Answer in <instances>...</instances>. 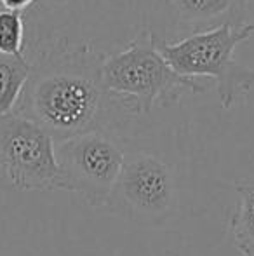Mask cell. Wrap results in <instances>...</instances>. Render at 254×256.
I'll return each instance as SVG.
<instances>
[{"label":"cell","mask_w":254,"mask_h":256,"mask_svg":"<svg viewBox=\"0 0 254 256\" xmlns=\"http://www.w3.org/2000/svg\"><path fill=\"white\" fill-rule=\"evenodd\" d=\"M117 103L103 84L101 54L85 44L59 40L30 63L14 114L35 122L59 143L84 132L106 131Z\"/></svg>","instance_id":"1"},{"label":"cell","mask_w":254,"mask_h":256,"mask_svg":"<svg viewBox=\"0 0 254 256\" xmlns=\"http://www.w3.org/2000/svg\"><path fill=\"white\" fill-rule=\"evenodd\" d=\"M254 37V24L242 21L197 32L176 42H159L157 49L176 74L192 80L213 78L220 103L230 110L254 86V70L235 61V49Z\"/></svg>","instance_id":"2"},{"label":"cell","mask_w":254,"mask_h":256,"mask_svg":"<svg viewBox=\"0 0 254 256\" xmlns=\"http://www.w3.org/2000/svg\"><path fill=\"white\" fill-rule=\"evenodd\" d=\"M103 84L110 96L132 114H148L155 103H176L183 91H206L199 80L176 74L167 64L157 49L155 35L146 30L126 49L103 56Z\"/></svg>","instance_id":"3"},{"label":"cell","mask_w":254,"mask_h":256,"mask_svg":"<svg viewBox=\"0 0 254 256\" xmlns=\"http://www.w3.org/2000/svg\"><path fill=\"white\" fill-rule=\"evenodd\" d=\"M61 190H68L91 208H106L122 171L126 152L108 131H91L54 143Z\"/></svg>","instance_id":"4"},{"label":"cell","mask_w":254,"mask_h":256,"mask_svg":"<svg viewBox=\"0 0 254 256\" xmlns=\"http://www.w3.org/2000/svg\"><path fill=\"white\" fill-rule=\"evenodd\" d=\"M178 190L169 164L152 154L126 155L108 206L139 225H162L176 211Z\"/></svg>","instance_id":"5"},{"label":"cell","mask_w":254,"mask_h":256,"mask_svg":"<svg viewBox=\"0 0 254 256\" xmlns=\"http://www.w3.org/2000/svg\"><path fill=\"white\" fill-rule=\"evenodd\" d=\"M0 172L17 190H61L52 138L17 114L0 117Z\"/></svg>","instance_id":"6"},{"label":"cell","mask_w":254,"mask_h":256,"mask_svg":"<svg viewBox=\"0 0 254 256\" xmlns=\"http://www.w3.org/2000/svg\"><path fill=\"white\" fill-rule=\"evenodd\" d=\"M178 20L199 32L221 24L242 23L246 0H169Z\"/></svg>","instance_id":"7"},{"label":"cell","mask_w":254,"mask_h":256,"mask_svg":"<svg viewBox=\"0 0 254 256\" xmlns=\"http://www.w3.org/2000/svg\"><path fill=\"white\" fill-rule=\"evenodd\" d=\"M230 232L241 254L254 253V183L237 185V202L230 220Z\"/></svg>","instance_id":"8"},{"label":"cell","mask_w":254,"mask_h":256,"mask_svg":"<svg viewBox=\"0 0 254 256\" xmlns=\"http://www.w3.org/2000/svg\"><path fill=\"white\" fill-rule=\"evenodd\" d=\"M28 75L30 63L26 58L0 56V117L16 112Z\"/></svg>","instance_id":"9"},{"label":"cell","mask_w":254,"mask_h":256,"mask_svg":"<svg viewBox=\"0 0 254 256\" xmlns=\"http://www.w3.org/2000/svg\"><path fill=\"white\" fill-rule=\"evenodd\" d=\"M0 56L24 58L23 14L0 9Z\"/></svg>","instance_id":"10"},{"label":"cell","mask_w":254,"mask_h":256,"mask_svg":"<svg viewBox=\"0 0 254 256\" xmlns=\"http://www.w3.org/2000/svg\"><path fill=\"white\" fill-rule=\"evenodd\" d=\"M37 2L38 0H0V9L24 14L33 4H37Z\"/></svg>","instance_id":"11"}]
</instances>
